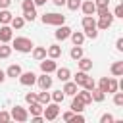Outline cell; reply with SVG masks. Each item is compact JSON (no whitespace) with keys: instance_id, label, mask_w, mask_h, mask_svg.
I'll use <instances>...</instances> for the list:
<instances>
[{"instance_id":"e0dca14e","label":"cell","mask_w":123,"mask_h":123,"mask_svg":"<svg viewBox=\"0 0 123 123\" xmlns=\"http://www.w3.org/2000/svg\"><path fill=\"white\" fill-rule=\"evenodd\" d=\"M75 96L85 104V106H88V104H92V96H90V90H86V88H83V90H77L75 92Z\"/></svg>"},{"instance_id":"83f0119b","label":"cell","mask_w":123,"mask_h":123,"mask_svg":"<svg viewBox=\"0 0 123 123\" xmlns=\"http://www.w3.org/2000/svg\"><path fill=\"white\" fill-rule=\"evenodd\" d=\"M42 108H44V106H42L40 102H33V104H29V110H27V111H29L31 115H40V113H42Z\"/></svg>"},{"instance_id":"ab89813d","label":"cell","mask_w":123,"mask_h":123,"mask_svg":"<svg viewBox=\"0 0 123 123\" xmlns=\"http://www.w3.org/2000/svg\"><path fill=\"white\" fill-rule=\"evenodd\" d=\"M113 17H123V6H121V4L115 6V10H113Z\"/></svg>"},{"instance_id":"4fadbf2b","label":"cell","mask_w":123,"mask_h":123,"mask_svg":"<svg viewBox=\"0 0 123 123\" xmlns=\"http://www.w3.org/2000/svg\"><path fill=\"white\" fill-rule=\"evenodd\" d=\"M13 38V29L10 25H0V42H12Z\"/></svg>"},{"instance_id":"f907efd6","label":"cell","mask_w":123,"mask_h":123,"mask_svg":"<svg viewBox=\"0 0 123 123\" xmlns=\"http://www.w3.org/2000/svg\"><path fill=\"white\" fill-rule=\"evenodd\" d=\"M0 44H2V42H0Z\"/></svg>"},{"instance_id":"7bdbcfd3","label":"cell","mask_w":123,"mask_h":123,"mask_svg":"<svg viewBox=\"0 0 123 123\" xmlns=\"http://www.w3.org/2000/svg\"><path fill=\"white\" fill-rule=\"evenodd\" d=\"M31 121H33V123H42L44 117H42V113H40V115H31Z\"/></svg>"},{"instance_id":"277c9868","label":"cell","mask_w":123,"mask_h":123,"mask_svg":"<svg viewBox=\"0 0 123 123\" xmlns=\"http://www.w3.org/2000/svg\"><path fill=\"white\" fill-rule=\"evenodd\" d=\"M98 88L106 94H113L115 90H119V83L115 77H102L100 83H98Z\"/></svg>"},{"instance_id":"d590c367","label":"cell","mask_w":123,"mask_h":123,"mask_svg":"<svg viewBox=\"0 0 123 123\" xmlns=\"http://www.w3.org/2000/svg\"><path fill=\"white\" fill-rule=\"evenodd\" d=\"M23 19H25V21H35V19H37V10H33V12H23Z\"/></svg>"},{"instance_id":"e575fe53","label":"cell","mask_w":123,"mask_h":123,"mask_svg":"<svg viewBox=\"0 0 123 123\" xmlns=\"http://www.w3.org/2000/svg\"><path fill=\"white\" fill-rule=\"evenodd\" d=\"M113 104H115L117 108L123 106V92H117V90L113 92Z\"/></svg>"},{"instance_id":"d6a6232c","label":"cell","mask_w":123,"mask_h":123,"mask_svg":"<svg viewBox=\"0 0 123 123\" xmlns=\"http://www.w3.org/2000/svg\"><path fill=\"white\" fill-rule=\"evenodd\" d=\"M35 8H37V6H35L33 0H23V2H21V10H23V12H33Z\"/></svg>"},{"instance_id":"f35d334b","label":"cell","mask_w":123,"mask_h":123,"mask_svg":"<svg viewBox=\"0 0 123 123\" xmlns=\"http://www.w3.org/2000/svg\"><path fill=\"white\" fill-rule=\"evenodd\" d=\"M115 119H113V115L111 113H104L102 117H100V123H113Z\"/></svg>"},{"instance_id":"836d02e7","label":"cell","mask_w":123,"mask_h":123,"mask_svg":"<svg viewBox=\"0 0 123 123\" xmlns=\"http://www.w3.org/2000/svg\"><path fill=\"white\" fill-rule=\"evenodd\" d=\"M65 6H67L71 12H75V10L81 8V0H65Z\"/></svg>"},{"instance_id":"8992f818","label":"cell","mask_w":123,"mask_h":123,"mask_svg":"<svg viewBox=\"0 0 123 123\" xmlns=\"http://www.w3.org/2000/svg\"><path fill=\"white\" fill-rule=\"evenodd\" d=\"M40 21H42L44 25H54V27H58V25H63V23H65V15L52 12V13H44V15L40 17Z\"/></svg>"},{"instance_id":"d6986e66","label":"cell","mask_w":123,"mask_h":123,"mask_svg":"<svg viewBox=\"0 0 123 123\" xmlns=\"http://www.w3.org/2000/svg\"><path fill=\"white\" fill-rule=\"evenodd\" d=\"M21 71H23V69H21V65H19V63H12V65H10L4 73H6V77L15 79V77H19V75H21Z\"/></svg>"},{"instance_id":"6da1fadb","label":"cell","mask_w":123,"mask_h":123,"mask_svg":"<svg viewBox=\"0 0 123 123\" xmlns=\"http://www.w3.org/2000/svg\"><path fill=\"white\" fill-rule=\"evenodd\" d=\"M81 23H83V33H85V37H88V38H98L96 19H94L92 15H85Z\"/></svg>"},{"instance_id":"ffe728a7","label":"cell","mask_w":123,"mask_h":123,"mask_svg":"<svg viewBox=\"0 0 123 123\" xmlns=\"http://www.w3.org/2000/svg\"><path fill=\"white\" fill-rule=\"evenodd\" d=\"M54 73H56V77H58L62 83H65V81H69V79H71V71H69L67 67H56V71H54Z\"/></svg>"},{"instance_id":"4316f807","label":"cell","mask_w":123,"mask_h":123,"mask_svg":"<svg viewBox=\"0 0 123 123\" xmlns=\"http://www.w3.org/2000/svg\"><path fill=\"white\" fill-rule=\"evenodd\" d=\"M23 25H25L23 15H13L12 21H10V27H12V29H23Z\"/></svg>"},{"instance_id":"8fae6325","label":"cell","mask_w":123,"mask_h":123,"mask_svg":"<svg viewBox=\"0 0 123 123\" xmlns=\"http://www.w3.org/2000/svg\"><path fill=\"white\" fill-rule=\"evenodd\" d=\"M69 35H71V27H67L65 23L63 25H58V29H56V33H54V37H56V40H67L69 38Z\"/></svg>"},{"instance_id":"cb8c5ba5","label":"cell","mask_w":123,"mask_h":123,"mask_svg":"<svg viewBox=\"0 0 123 123\" xmlns=\"http://www.w3.org/2000/svg\"><path fill=\"white\" fill-rule=\"evenodd\" d=\"M69 56H71V60H79V58H83L85 56V50H83V46H77V44H73V48L69 50Z\"/></svg>"},{"instance_id":"44dd1931","label":"cell","mask_w":123,"mask_h":123,"mask_svg":"<svg viewBox=\"0 0 123 123\" xmlns=\"http://www.w3.org/2000/svg\"><path fill=\"white\" fill-rule=\"evenodd\" d=\"M77 65H79V69H81V71H90V69H92V60L83 56V58H79V60H77Z\"/></svg>"},{"instance_id":"ee69618b","label":"cell","mask_w":123,"mask_h":123,"mask_svg":"<svg viewBox=\"0 0 123 123\" xmlns=\"http://www.w3.org/2000/svg\"><path fill=\"white\" fill-rule=\"evenodd\" d=\"M115 48H117L119 52H123V38H121V37H119V38L115 40Z\"/></svg>"},{"instance_id":"f1b7e54d","label":"cell","mask_w":123,"mask_h":123,"mask_svg":"<svg viewBox=\"0 0 123 123\" xmlns=\"http://www.w3.org/2000/svg\"><path fill=\"white\" fill-rule=\"evenodd\" d=\"M37 102H40L42 106H46L48 102H52V98H50V92H46V90H40V92L37 94Z\"/></svg>"},{"instance_id":"bcb514c9","label":"cell","mask_w":123,"mask_h":123,"mask_svg":"<svg viewBox=\"0 0 123 123\" xmlns=\"http://www.w3.org/2000/svg\"><path fill=\"white\" fill-rule=\"evenodd\" d=\"M10 4H12V0H0V10H4V8H10Z\"/></svg>"},{"instance_id":"f546056e","label":"cell","mask_w":123,"mask_h":123,"mask_svg":"<svg viewBox=\"0 0 123 123\" xmlns=\"http://www.w3.org/2000/svg\"><path fill=\"white\" fill-rule=\"evenodd\" d=\"M71 110H73L75 113H81V111L85 110V104H83L77 96H73V100H71Z\"/></svg>"},{"instance_id":"52a82bcc","label":"cell","mask_w":123,"mask_h":123,"mask_svg":"<svg viewBox=\"0 0 123 123\" xmlns=\"http://www.w3.org/2000/svg\"><path fill=\"white\" fill-rule=\"evenodd\" d=\"M12 119H15V121H19V123H25L27 119H29V111H27V108H23V106H19V104H15L13 108H12Z\"/></svg>"},{"instance_id":"484cf974","label":"cell","mask_w":123,"mask_h":123,"mask_svg":"<svg viewBox=\"0 0 123 123\" xmlns=\"http://www.w3.org/2000/svg\"><path fill=\"white\" fill-rule=\"evenodd\" d=\"M90 96H92V102H98V104L106 100V92H102V90H100V88H96V86L90 90Z\"/></svg>"},{"instance_id":"7dc6e473","label":"cell","mask_w":123,"mask_h":123,"mask_svg":"<svg viewBox=\"0 0 123 123\" xmlns=\"http://www.w3.org/2000/svg\"><path fill=\"white\" fill-rule=\"evenodd\" d=\"M54 6H65V0H52Z\"/></svg>"},{"instance_id":"7a4b0ae2","label":"cell","mask_w":123,"mask_h":123,"mask_svg":"<svg viewBox=\"0 0 123 123\" xmlns=\"http://www.w3.org/2000/svg\"><path fill=\"white\" fill-rule=\"evenodd\" d=\"M33 40L31 38H27V37H15V38H12V48H15L17 52H21V54H27V52H31L33 50Z\"/></svg>"},{"instance_id":"c3c4849f","label":"cell","mask_w":123,"mask_h":123,"mask_svg":"<svg viewBox=\"0 0 123 123\" xmlns=\"http://www.w3.org/2000/svg\"><path fill=\"white\" fill-rule=\"evenodd\" d=\"M33 2H35V6H44L48 0H33Z\"/></svg>"},{"instance_id":"30bf717a","label":"cell","mask_w":123,"mask_h":123,"mask_svg":"<svg viewBox=\"0 0 123 123\" xmlns=\"http://www.w3.org/2000/svg\"><path fill=\"white\" fill-rule=\"evenodd\" d=\"M38 63H40V71H42V73H54L56 67H58L56 60H52V58H44V60H40Z\"/></svg>"},{"instance_id":"5bb4252c","label":"cell","mask_w":123,"mask_h":123,"mask_svg":"<svg viewBox=\"0 0 123 123\" xmlns=\"http://www.w3.org/2000/svg\"><path fill=\"white\" fill-rule=\"evenodd\" d=\"M62 90H63V94H65V96H75V92L79 90V85H77L75 81H65Z\"/></svg>"},{"instance_id":"ba28073f","label":"cell","mask_w":123,"mask_h":123,"mask_svg":"<svg viewBox=\"0 0 123 123\" xmlns=\"http://www.w3.org/2000/svg\"><path fill=\"white\" fill-rule=\"evenodd\" d=\"M111 23H113V13H106V15H102V17H98V21H96V29H100V31H108V29L111 27Z\"/></svg>"},{"instance_id":"5b68a950","label":"cell","mask_w":123,"mask_h":123,"mask_svg":"<svg viewBox=\"0 0 123 123\" xmlns=\"http://www.w3.org/2000/svg\"><path fill=\"white\" fill-rule=\"evenodd\" d=\"M60 115V104L58 102H48L44 108H42V117H44V121H54L56 117Z\"/></svg>"},{"instance_id":"b9f144b4","label":"cell","mask_w":123,"mask_h":123,"mask_svg":"<svg viewBox=\"0 0 123 123\" xmlns=\"http://www.w3.org/2000/svg\"><path fill=\"white\" fill-rule=\"evenodd\" d=\"M10 119H12V115H10L8 111H0V121H2V123H8Z\"/></svg>"},{"instance_id":"f6af8a7d","label":"cell","mask_w":123,"mask_h":123,"mask_svg":"<svg viewBox=\"0 0 123 123\" xmlns=\"http://www.w3.org/2000/svg\"><path fill=\"white\" fill-rule=\"evenodd\" d=\"M73 113H75L73 110H69V111H65V113H63V121H69V119L73 117Z\"/></svg>"},{"instance_id":"1f68e13d","label":"cell","mask_w":123,"mask_h":123,"mask_svg":"<svg viewBox=\"0 0 123 123\" xmlns=\"http://www.w3.org/2000/svg\"><path fill=\"white\" fill-rule=\"evenodd\" d=\"M50 98H52V102L62 104V102H63V98H65V94H63V90H54V92H50Z\"/></svg>"},{"instance_id":"60d3db41","label":"cell","mask_w":123,"mask_h":123,"mask_svg":"<svg viewBox=\"0 0 123 123\" xmlns=\"http://www.w3.org/2000/svg\"><path fill=\"white\" fill-rule=\"evenodd\" d=\"M96 4V8H108L110 6V0H92Z\"/></svg>"},{"instance_id":"7c38bea8","label":"cell","mask_w":123,"mask_h":123,"mask_svg":"<svg viewBox=\"0 0 123 123\" xmlns=\"http://www.w3.org/2000/svg\"><path fill=\"white\" fill-rule=\"evenodd\" d=\"M37 85L40 86V90H50L52 88V77L50 73H42L37 77Z\"/></svg>"},{"instance_id":"ac0fdd59","label":"cell","mask_w":123,"mask_h":123,"mask_svg":"<svg viewBox=\"0 0 123 123\" xmlns=\"http://www.w3.org/2000/svg\"><path fill=\"white\" fill-rule=\"evenodd\" d=\"M69 38H71V42L73 44H77V46H83V42H85V33L83 31H71V35H69Z\"/></svg>"},{"instance_id":"74e56055","label":"cell","mask_w":123,"mask_h":123,"mask_svg":"<svg viewBox=\"0 0 123 123\" xmlns=\"http://www.w3.org/2000/svg\"><path fill=\"white\" fill-rule=\"evenodd\" d=\"M69 123H85V117L81 113H73V117L69 119Z\"/></svg>"},{"instance_id":"d4e9b609","label":"cell","mask_w":123,"mask_h":123,"mask_svg":"<svg viewBox=\"0 0 123 123\" xmlns=\"http://www.w3.org/2000/svg\"><path fill=\"white\" fill-rule=\"evenodd\" d=\"M110 73L113 77H121L123 75V62H113L111 67H110Z\"/></svg>"},{"instance_id":"8d00e7d4","label":"cell","mask_w":123,"mask_h":123,"mask_svg":"<svg viewBox=\"0 0 123 123\" xmlns=\"http://www.w3.org/2000/svg\"><path fill=\"white\" fill-rule=\"evenodd\" d=\"M25 102H27V104L37 102V92H27V94H25Z\"/></svg>"},{"instance_id":"2e32d148","label":"cell","mask_w":123,"mask_h":123,"mask_svg":"<svg viewBox=\"0 0 123 123\" xmlns=\"http://www.w3.org/2000/svg\"><path fill=\"white\" fill-rule=\"evenodd\" d=\"M46 56L52 58V60H58V58L62 56V46H60V44H50V46L46 48Z\"/></svg>"},{"instance_id":"681fc988","label":"cell","mask_w":123,"mask_h":123,"mask_svg":"<svg viewBox=\"0 0 123 123\" xmlns=\"http://www.w3.org/2000/svg\"><path fill=\"white\" fill-rule=\"evenodd\" d=\"M4 81H6V73H4V71H2V69H0V85H2V83H4Z\"/></svg>"},{"instance_id":"9a60e30c","label":"cell","mask_w":123,"mask_h":123,"mask_svg":"<svg viewBox=\"0 0 123 123\" xmlns=\"http://www.w3.org/2000/svg\"><path fill=\"white\" fill-rule=\"evenodd\" d=\"M81 10H83L85 15H94V12H96V4H94L92 0H85V2H81Z\"/></svg>"},{"instance_id":"7402d4cb","label":"cell","mask_w":123,"mask_h":123,"mask_svg":"<svg viewBox=\"0 0 123 123\" xmlns=\"http://www.w3.org/2000/svg\"><path fill=\"white\" fill-rule=\"evenodd\" d=\"M33 58L37 60V62H40V60H44L46 58V48L44 46H33Z\"/></svg>"},{"instance_id":"4dcf8cb0","label":"cell","mask_w":123,"mask_h":123,"mask_svg":"<svg viewBox=\"0 0 123 123\" xmlns=\"http://www.w3.org/2000/svg\"><path fill=\"white\" fill-rule=\"evenodd\" d=\"M10 56H12V46H8V42H2V44H0V58L6 60V58H10Z\"/></svg>"},{"instance_id":"603a6c76","label":"cell","mask_w":123,"mask_h":123,"mask_svg":"<svg viewBox=\"0 0 123 123\" xmlns=\"http://www.w3.org/2000/svg\"><path fill=\"white\" fill-rule=\"evenodd\" d=\"M12 17H13V13H12V12L8 10V8L0 10V25H10Z\"/></svg>"},{"instance_id":"3957f363","label":"cell","mask_w":123,"mask_h":123,"mask_svg":"<svg viewBox=\"0 0 123 123\" xmlns=\"http://www.w3.org/2000/svg\"><path fill=\"white\" fill-rule=\"evenodd\" d=\"M73 81L79 85V86H83V88H86V90H92L94 86H96V83H94V79L92 77H88V71H77L75 73V77H73Z\"/></svg>"},{"instance_id":"9c48e42d","label":"cell","mask_w":123,"mask_h":123,"mask_svg":"<svg viewBox=\"0 0 123 123\" xmlns=\"http://www.w3.org/2000/svg\"><path fill=\"white\" fill-rule=\"evenodd\" d=\"M17 79H19V83H21L23 86H33V85L37 83V75H35L33 71H21V75H19Z\"/></svg>"}]
</instances>
